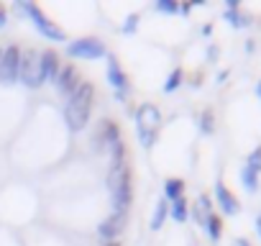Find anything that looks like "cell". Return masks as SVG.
Instances as JSON below:
<instances>
[{
  "label": "cell",
  "instance_id": "27",
  "mask_svg": "<svg viewBox=\"0 0 261 246\" xmlns=\"http://www.w3.org/2000/svg\"><path fill=\"white\" fill-rule=\"evenodd\" d=\"M6 21H8V13H6V8H3V6H0V29L6 26Z\"/></svg>",
  "mask_w": 261,
  "mask_h": 246
},
{
  "label": "cell",
  "instance_id": "26",
  "mask_svg": "<svg viewBox=\"0 0 261 246\" xmlns=\"http://www.w3.org/2000/svg\"><path fill=\"white\" fill-rule=\"evenodd\" d=\"M136 23H139V16L130 13V16L125 18V26H123L120 31H123V34H134V31H136Z\"/></svg>",
  "mask_w": 261,
  "mask_h": 246
},
{
  "label": "cell",
  "instance_id": "9",
  "mask_svg": "<svg viewBox=\"0 0 261 246\" xmlns=\"http://www.w3.org/2000/svg\"><path fill=\"white\" fill-rule=\"evenodd\" d=\"M59 67H62L59 54H57L54 49H44V52H41V59H39V80H41V85L51 82V80L57 77Z\"/></svg>",
  "mask_w": 261,
  "mask_h": 246
},
{
  "label": "cell",
  "instance_id": "15",
  "mask_svg": "<svg viewBox=\"0 0 261 246\" xmlns=\"http://www.w3.org/2000/svg\"><path fill=\"white\" fill-rule=\"evenodd\" d=\"M210 213H213V203H210V198H207V195H200L197 203H195V208H192V215H195V220H197L202 228H205Z\"/></svg>",
  "mask_w": 261,
  "mask_h": 246
},
{
  "label": "cell",
  "instance_id": "8",
  "mask_svg": "<svg viewBox=\"0 0 261 246\" xmlns=\"http://www.w3.org/2000/svg\"><path fill=\"white\" fill-rule=\"evenodd\" d=\"M118 141H120V129H118V123L110 120V118L100 120V126H97V131H95V139H92L95 149H97V152H100V149H110V146H115Z\"/></svg>",
  "mask_w": 261,
  "mask_h": 246
},
{
  "label": "cell",
  "instance_id": "29",
  "mask_svg": "<svg viewBox=\"0 0 261 246\" xmlns=\"http://www.w3.org/2000/svg\"><path fill=\"white\" fill-rule=\"evenodd\" d=\"M207 57H210V59H215V57H218V49H215V46H210V49H207Z\"/></svg>",
  "mask_w": 261,
  "mask_h": 246
},
{
  "label": "cell",
  "instance_id": "31",
  "mask_svg": "<svg viewBox=\"0 0 261 246\" xmlns=\"http://www.w3.org/2000/svg\"><path fill=\"white\" fill-rule=\"evenodd\" d=\"M115 100L118 103H125V92H115Z\"/></svg>",
  "mask_w": 261,
  "mask_h": 246
},
{
  "label": "cell",
  "instance_id": "33",
  "mask_svg": "<svg viewBox=\"0 0 261 246\" xmlns=\"http://www.w3.org/2000/svg\"><path fill=\"white\" fill-rule=\"evenodd\" d=\"M256 231H258V236H261V215L256 218Z\"/></svg>",
  "mask_w": 261,
  "mask_h": 246
},
{
  "label": "cell",
  "instance_id": "22",
  "mask_svg": "<svg viewBox=\"0 0 261 246\" xmlns=\"http://www.w3.org/2000/svg\"><path fill=\"white\" fill-rule=\"evenodd\" d=\"M179 85H182V69L177 67V69H172V75L167 77V82H164V92H174Z\"/></svg>",
  "mask_w": 261,
  "mask_h": 246
},
{
  "label": "cell",
  "instance_id": "23",
  "mask_svg": "<svg viewBox=\"0 0 261 246\" xmlns=\"http://www.w3.org/2000/svg\"><path fill=\"white\" fill-rule=\"evenodd\" d=\"M200 129H202V134H213V129H215L213 110H205V113L200 115Z\"/></svg>",
  "mask_w": 261,
  "mask_h": 246
},
{
  "label": "cell",
  "instance_id": "28",
  "mask_svg": "<svg viewBox=\"0 0 261 246\" xmlns=\"http://www.w3.org/2000/svg\"><path fill=\"white\" fill-rule=\"evenodd\" d=\"M190 11H192V3H182V6H179V13H182V16H187Z\"/></svg>",
  "mask_w": 261,
  "mask_h": 246
},
{
  "label": "cell",
  "instance_id": "25",
  "mask_svg": "<svg viewBox=\"0 0 261 246\" xmlns=\"http://www.w3.org/2000/svg\"><path fill=\"white\" fill-rule=\"evenodd\" d=\"M246 167H251L253 172H261V146H256V149L248 154V162H246Z\"/></svg>",
  "mask_w": 261,
  "mask_h": 246
},
{
  "label": "cell",
  "instance_id": "14",
  "mask_svg": "<svg viewBox=\"0 0 261 246\" xmlns=\"http://www.w3.org/2000/svg\"><path fill=\"white\" fill-rule=\"evenodd\" d=\"M108 80H110V85L115 87V92H128V77H125V72L120 69L118 59L110 57V54H108Z\"/></svg>",
  "mask_w": 261,
  "mask_h": 246
},
{
  "label": "cell",
  "instance_id": "3",
  "mask_svg": "<svg viewBox=\"0 0 261 246\" xmlns=\"http://www.w3.org/2000/svg\"><path fill=\"white\" fill-rule=\"evenodd\" d=\"M16 11L18 13H23V16H29L31 21H34V26H36V31H41L46 39H51V41H67V34H64V29L62 26H57L36 3H29V0H23V3H16Z\"/></svg>",
  "mask_w": 261,
  "mask_h": 246
},
{
  "label": "cell",
  "instance_id": "13",
  "mask_svg": "<svg viewBox=\"0 0 261 246\" xmlns=\"http://www.w3.org/2000/svg\"><path fill=\"white\" fill-rule=\"evenodd\" d=\"M130 198H134V187H130V182L123 185V187H118V190H113V192H110L113 215H125V210L130 208Z\"/></svg>",
  "mask_w": 261,
  "mask_h": 246
},
{
  "label": "cell",
  "instance_id": "19",
  "mask_svg": "<svg viewBox=\"0 0 261 246\" xmlns=\"http://www.w3.org/2000/svg\"><path fill=\"white\" fill-rule=\"evenodd\" d=\"M205 228H207V236H210L213 241H220V236H223V220H220V215L210 213V215H207Z\"/></svg>",
  "mask_w": 261,
  "mask_h": 246
},
{
  "label": "cell",
  "instance_id": "4",
  "mask_svg": "<svg viewBox=\"0 0 261 246\" xmlns=\"http://www.w3.org/2000/svg\"><path fill=\"white\" fill-rule=\"evenodd\" d=\"M67 54L72 59H102L108 57V49L100 39L95 36H85V39H74L67 44Z\"/></svg>",
  "mask_w": 261,
  "mask_h": 246
},
{
  "label": "cell",
  "instance_id": "34",
  "mask_svg": "<svg viewBox=\"0 0 261 246\" xmlns=\"http://www.w3.org/2000/svg\"><path fill=\"white\" fill-rule=\"evenodd\" d=\"M256 92H258V97H261V80H258V85H256Z\"/></svg>",
  "mask_w": 261,
  "mask_h": 246
},
{
  "label": "cell",
  "instance_id": "18",
  "mask_svg": "<svg viewBox=\"0 0 261 246\" xmlns=\"http://www.w3.org/2000/svg\"><path fill=\"white\" fill-rule=\"evenodd\" d=\"M167 215H169V203H167L164 198H159V203H156V208H154V218H151V228H154V231H159V228L164 226V220H167Z\"/></svg>",
  "mask_w": 261,
  "mask_h": 246
},
{
  "label": "cell",
  "instance_id": "7",
  "mask_svg": "<svg viewBox=\"0 0 261 246\" xmlns=\"http://www.w3.org/2000/svg\"><path fill=\"white\" fill-rule=\"evenodd\" d=\"M18 62H21V49L16 44H8L0 52V82L13 85L18 80Z\"/></svg>",
  "mask_w": 261,
  "mask_h": 246
},
{
  "label": "cell",
  "instance_id": "20",
  "mask_svg": "<svg viewBox=\"0 0 261 246\" xmlns=\"http://www.w3.org/2000/svg\"><path fill=\"white\" fill-rule=\"evenodd\" d=\"M241 182H243V187L248 192H256V187H258V172H253L251 167H243L241 169Z\"/></svg>",
  "mask_w": 261,
  "mask_h": 246
},
{
  "label": "cell",
  "instance_id": "10",
  "mask_svg": "<svg viewBox=\"0 0 261 246\" xmlns=\"http://www.w3.org/2000/svg\"><path fill=\"white\" fill-rule=\"evenodd\" d=\"M128 182H130V167H128V162H125V159L110 162V169H108V190L113 192V190H118V187H123V185H128Z\"/></svg>",
  "mask_w": 261,
  "mask_h": 246
},
{
  "label": "cell",
  "instance_id": "5",
  "mask_svg": "<svg viewBox=\"0 0 261 246\" xmlns=\"http://www.w3.org/2000/svg\"><path fill=\"white\" fill-rule=\"evenodd\" d=\"M39 59H41V52H36V49H23V52H21L18 80H21L26 87H41V80H39Z\"/></svg>",
  "mask_w": 261,
  "mask_h": 246
},
{
  "label": "cell",
  "instance_id": "2",
  "mask_svg": "<svg viewBox=\"0 0 261 246\" xmlns=\"http://www.w3.org/2000/svg\"><path fill=\"white\" fill-rule=\"evenodd\" d=\"M159 126H162V113L156 105L151 103H144L139 110H136V134H139V141L149 149L154 146L156 141V134H159Z\"/></svg>",
  "mask_w": 261,
  "mask_h": 246
},
{
  "label": "cell",
  "instance_id": "11",
  "mask_svg": "<svg viewBox=\"0 0 261 246\" xmlns=\"http://www.w3.org/2000/svg\"><path fill=\"white\" fill-rule=\"evenodd\" d=\"M123 226H125V215H110V218H105V220L97 226V236H100L102 241L113 243V241L120 238Z\"/></svg>",
  "mask_w": 261,
  "mask_h": 246
},
{
  "label": "cell",
  "instance_id": "6",
  "mask_svg": "<svg viewBox=\"0 0 261 246\" xmlns=\"http://www.w3.org/2000/svg\"><path fill=\"white\" fill-rule=\"evenodd\" d=\"M82 82H85V80L80 77V69H77L74 64H69V62H67V64H62V67H59V72H57V77H54L57 92H59V95H64L67 100H69V97L82 87Z\"/></svg>",
  "mask_w": 261,
  "mask_h": 246
},
{
  "label": "cell",
  "instance_id": "21",
  "mask_svg": "<svg viewBox=\"0 0 261 246\" xmlns=\"http://www.w3.org/2000/svg\"><path fill=\"white\" fill-rule=\"evenodd\" d=\"M225 21H228L233 29H246L251 18H248L246 13H241V8H238V11H225Z\"/></svg>",
  "mask_w": 261,
  "mask_h": 246
},
{
  "label": "cell",
  "instance_id": "16",
  "mask_svg": "<svg viewBox=\"0 0 261 246\" xmlns=\"http://www.w3.org/2000/svg\"><path fill=\"white\" fill-rule=\"evenodd\" d=\"M179 198H185V180H177V177L167 180L164 182V200L167 203H174Z\"/></svg>",
  "mask_w": 261,
  "mask_h": 246
},
{
  "label": "cell",
  "instance_id": "24",
  "mask_svg": "<svg viewBox=\"0 0 261 246\" xmlns=\"http://www.w3.org/2000/svg\"><path fill=\"white\" fill-rule=\"evenodd\" d=\"M156 11H162V13H179V3H177V0H156Z\"/></svg>",
  "mask_w": 261,
  "mask_h": 246
},
{
  "label": "cell",
  "instance_id": "1",
  "mask_svg": "<svg viewBox=\"0 0 261 246\" xmlns=\"http://www.w3.org/2000/svg\"><path fill=\"white\" fill-rule=\"evenodd\" d=\"M92 100H95V87L90 82H82V87L67 100L64 105V120L72 134H80L87 120H90V113H92Z\"/></svg>",
  "mask_w": 261,
  "mask_h": 246
},
{
  "label": "cell",
  "instance_id": "32",
  "mask_svg": "<svg viewBox=\"0 0 261 246\" xmlns=\"http://www.w3.org/2000/svg\"><path fill=\"white\" fill-rule=\"evenodd\" d=\"M236 246H251V243H248L246 238H238V241H236Z\"/></svg>",
  "mask_w": 261,
  "mask_h": 246
},
{
  "label": "cell",
  "instance_id": "17",
  "mask_svg": "<svg viewBox=\"0 0 261 246\" xmlns=\"http://www.w3.org/2000/svg\"><path fill=\"white\" fill-rule=\"evenodd\" d=\"M169 215H172L177 223H185V220L190 218V205H187V200H185V198L174 200V203L169 205Z\"/></svg>",
  "mask_w": 261,
  "mask_h": 246
},
{
  "label": "cell",
  "instance_id": "35",
  "mask_svg": "<svg viewBox=\"0 0 261 246\" xmlns=\"http://www.w3.org/2000/svg\"><path fill=\"white\" fill-rule=\"evenodd\" d=\"M108 246H120V243H118V241H113V243H108Z\"/></svg>",
  "mask_w": 261,
  "mask_h": 246
},
{
  "label": "cell",
  "instance_id": "30",
  "mask_svg": "<svg viewBox=\"0 0 261 246\" xmlns=\"http://www.w3.org/2000/svg\"><path fill=\"white\" fill-rule=\"evenodd\" d=\"M202 34H205V36H210V34H213V26H210V23H207V26H202Z\"/></svg>",
  "mask_w": 261,
  "mask_h": 246
},
{
  "label": "cell",
  "instance_id": "12",
  "mask_svg": "<svg viewBox=\"0 0 261 246\" xmlns=\"http://www.w3.org/2000/svg\"><path fill=\"white\" fill-rule=\"evenodd\" d=\"M215 198H218V205H220V210L225 213V215H236L238 210H241V203H238V198L223 185V182H218L215 185Z\"/></svg>",
  "mask_w": 261,
  "mask_h": 246
}]
</instances>
